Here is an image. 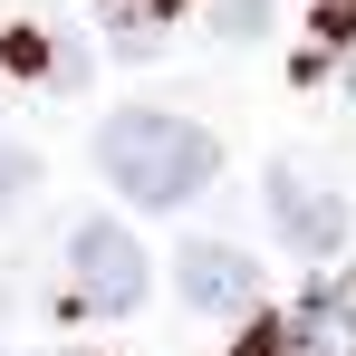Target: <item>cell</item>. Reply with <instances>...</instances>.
Instances as JSON below:
<instances>
[{"label":"cell","instance_id":"ba28073f","mask_svg":"<svg viewBox=\"0 0 356 356\" xmlns=\"http://www.w3.org/2000/svg\"><path fill=\"white\" fill-rule=\"evenodd\" d=\"M145 10H154V19H164V10H183V0H145Z\"/></svg>","mask_w":356,"mask_h":356},{"label":"cell","instance_id":"3957f363","mask_svg":"<svg viewBox=\"0 0 356 356\" xmlns=\"http://www.w3.org/2000/svg\"><path fill=\"white\" fill-rule=\"evenodd\" d=\"M270 212H280V232H289L298 250H318V260L347 241V212H337V193H327V183H308L298 164H280V174H270Z\"/></svg>","mask_w":356,"mask_h":356},{"label":"cell","instance_id":"7a4b0ae2","mask_svg":"<svg viewBox=\"0 0 356 356\" xmlns=\"http://www.w3.org/2000/svg\"><path fill=\"white\" fill-rule=\"evenodd\" d=\"M67 280H77V308H135L145 298V250L116 232V222H77V241H67Z\"/></svg>","mask_w":356,"mask_h":356},{"label":"cell","instance_id":"6da1fadb","mask_svg":"<svg viewBox=\"0 0 356 356\" xmlns=\"http://www.w3.org/2000/svg\"><path fill=\"white\" fill-rule=\"evenodd\" d=\"M97 164H106V183H116L125 202H145V212H174V202H193L202 183L222 174V145H212L193 116L125 106V116H106V135H97Z\"/></svg>","mask_w":356,"mask_h":356},{"label":"cell","instance_id":"5b68a950","mask_svg":"<svg viewBox=\"0 0 356 356\" xmlns=\"http://www.w3.org/2000/svg\"><path fill=\"white\" fill-rule=\"evenodd\" d=\"M174 270H183V298H193V308H241V298H250V260H241L232 241H193Z\"/></svg>","mask_w":356,"mask_h":356},{"label":"cell","instance_id":"8992f818","mask_svg":"<svg viewBox=\"0 0 356 356\" xmlns=\"http://www.w3.org/2000/svg\"><path fill=\"white\" fill-rule=\"evenodd\" d=\"M270 29V0H222V39H260Z\"/></svg>","mask_w":356,"mask_h":356},{"label":"cell","instance_id":"277c9868","mask_svg":"<svg viewBox=\"0 0 356 356\" xmlns=\"http://www.w3.org/2000/svg\"><path fill=\"white\" fill-rule=\"evenodd\" d=\"M241 356H356V337L327 308H298V318H260V327L241 337Z\"/></svg>","mask_w":356,"mask_h":356},{"label":"cell","instance_id":"52a82bcc","mask_svg":"<svg viewBox=\"0 0 356 356\" xmlns=\"http://www.w3.org/2000/svg\"><path fill=\"white\" fill-rule=\"evenodd\" d=\"M29 183H39V164H29V154H0V212H10Z\"/></svg>","mask_w":356,"mask_h":356}]
</instances>
